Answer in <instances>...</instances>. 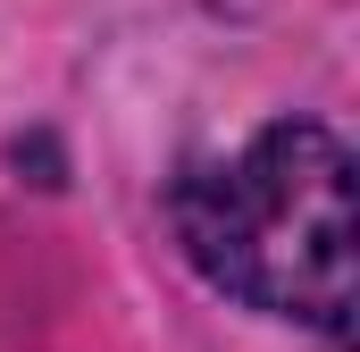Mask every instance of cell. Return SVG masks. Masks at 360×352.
Returning a JSON list of instances; mask_svg holds the SVG:
<instances>
[{
	"instance_id": "6da1fadb",
	"label": "cell",
	"mask_w": 360,
	"mask_h": 352,
	"mask_svg": "<svg viewBox=\"0 0 360 352\" xmlns=\"http://www.w3.org/2000/svg\"><path fill=\"white\" fill-rule=\"evenodd\" d=\"M168 235L184 268L252 319L352 336V143L327 118H269L235 151L168 176Z\"/></svg>"
},
{
	"instance_id": "7a4b0ae2",
	"label": "cell",
	"mask_w": 360,
	"mask_h": 352,
	"mask_svg": "<svg viewBox=\"0 0 360 352\" xmlns=\"http://www.w3.org/2000/svg\"><path fill=\"white\" fill-rule=\"evenodd\" d=\"M335 352H344V344H335Z\"/></svg>"
}]
</instances>
